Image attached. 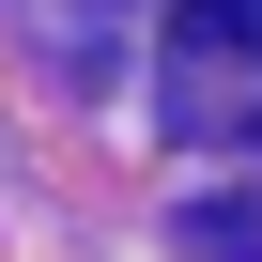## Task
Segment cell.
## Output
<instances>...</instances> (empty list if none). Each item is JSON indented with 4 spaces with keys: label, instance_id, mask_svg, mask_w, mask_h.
<instances>
[{
    "label": "cell",
    "instance_id": "2",
    "mask_svg": "<svg viewBox=\"0 0 262 262\" xmlns=\"http://www.w3.org/2000/svg\"><path fill=\"white\" fill-rule=\"evenodd\" d=\"M185 262H262V216L247 201H185Z\"/></svg>",
    "mask_w": 262,
    "mask_h": 262
},
{
    "label": "cell",
    "instance_id": "1",
    "mask_svg": "<svg viewBox=\"0 0 262 262\" xmlns=\"http://www.w3.org/2000/svg\"><path fill=\"white\" fill-rule=\"evenodd\" d=\"M155 93L185 139H262V0H170Z\"/></svg>",
    "mask_w": 262,
    "mask_h": 262
}]
</instances>
